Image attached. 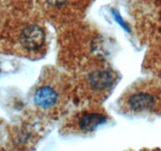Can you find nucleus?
Listing matches in <instances>:
<instances>
[{"mask_svg": "<svg viewBox=\"0 0 161 151\" xmlns=\"http://www.w3.org/2000/svg\"><path fill=\"white\" fill-rule=\"evenodd\" d=\"M65 84L59 72L54 69L44 71L31 94L34 107L45 114L58 113L67 103Z\"/></svg>", "mask_w": 161, "mask_h": 151, "instance_id": "nucleus-2", "label": "nucleus"}, {"mask_svg": "<svg viewBox=\"0 0 161 151\" xmlns=\"http://www.w3.org/2000/svg\"><path fill=\"white\" fill-rule=\"evenodd\" d=\"M2 141H3V131H2L1 127H0V145H1Z\"/></svg>", "mask_w": 161, "mask_h": 151, "instance_id": "nucleus-7", "label": "nucleus"}, {"mask_svg": "<svg viewBox=\"0 0 161 151\" xmlns=\"http://www.w3.org/2000/svg\"><path fill=\"white\" fill-rule=\"evenodd\" d=\"M118 107L127 115H139L161 109V87L151 80H140L130 85L118 100Z\"/></svg>", "mask_w": 161, "mask_h": 151, "instance_id": "nucleus-1", "label": "nucleus"}, {"mask_svg": "<svg viewBox=\"0 0 161 151\" xmlns=\"http://www.w3.org/2000/svg\"><path fill=\"white\" fill-rule=\"evenodd\" d=\"M119 74L108 64L94 61L86 64L79 75V83L91 100L103 102L116 87Z\"/></svg>", "mask_w": 161, "mask_h": 151, "instance_id": "nucleus-3", "label": "nucleus"}, {"mask_svg": "<svg viewBox=\"0 0 161 151\" xmlns=\"http://www.w3.org/2000/svg\"><path fill=\"white\" fill-rule=\"evenodd\" d=\"M47 8L52 11L53 15H56L58 19H60V15H63V20L65 19L64 9L69 7L68 6L71 4L72 0H42Z\"/></svg>", "mask_w": 161, "mask_h": 151, "instance_id": "nucleus-6", "label": "nucleus"}, {"mask_svg": "<svg viewBox=\"0 0 161 151\" xmlns=\"http://www.w3.org/2000/svg\"><path fill=\"white\" fill-rule=\"evenodd\" d=\"M108 120L106 113L101 108L93 107L83 111L76 116L75 127L83 133H91Z\"/></svg>", "mask_w": 161, "mask_h": 151, "instance_id": "nucleus-5", "label": "nucleus"}, {"mask_svg": "<svg viewBox=\"0 0 161 151\" xmlns=\"http://www.w3.org/2000/svg\"><path fill=\"white\" fill-rule=\"evenodd\" d=\"M12 48L17 54L38 59L47 50V32L39 24H26L13 32Z\"/></svg>", "mask_w": 161, "mask_h": 151, "instance_id": "nucleus-4", "label": "nucleus"}]
</instances>
